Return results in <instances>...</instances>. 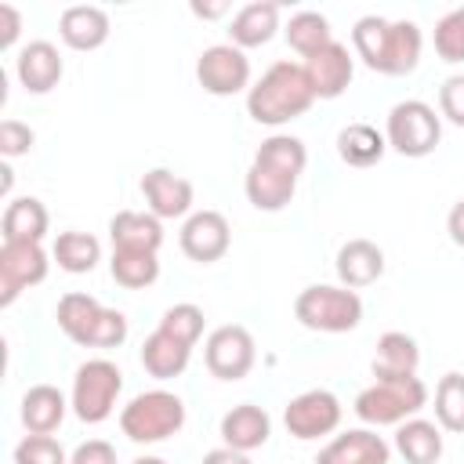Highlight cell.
Here are the masks:
<instances>
[{"instance_id": "6da1fadb", "label": "cell", "mask_w": 464, "mask_h": 464, "mask_svg": "<svg viewBox=\"0 0 464 464\" xmlns=\"http://www.w3.org/2000/svg\"><path fill=\"white\" fill-rule=\"evenodd\" d=\"M352 47L366 69L381 76H406L420 62L424 36H420V25L410 18L388 22L381 14H362L352 29Z\"/></svg>"}, {"instance_id": "7a4b0ae2", "label": "cell", "mask_w": 464, "mask_h": 464, "mask_svg": "<svg viewBox=\"0 0 464 464\" xmlns=\"http://www.w3.org/2000/svg\"><path fill=\"white\" fill-rule=\"evenodd\" d=\"M315 94L308 87V76H304V65L297 62H272L261 80L246 91V112L254 123H265V127H279V123H290L297 116H304L312 109Z\"/></svg>"}, {"instance_id": "3957f363", "label": "cell", "mask_w": 464, "mask_h": 464, "mask_svg": "<svg viewBox=\"0 0 464 464\" xmlns=\"http://www.w3.org/2000/svg\"><path fill=\"white\" fill-rule=\"evenodd\" d=\"M428 402V388L420 377H395V381H373L370 388H362L355 395V417L370 428H384V424H402L410 417H417Z\"/></svg>"}, {"instance_id": "277c9868", "label": "cell", "mask_w": 464, "mask_h": 464, "mask_svg": "<svg viewBox=\"0 0 464 464\" xmlns=\"http://www.w3.org/2000/svg\"><path fill=\"white\" fill-rule=\"evenodd\" d=\"M181 424H185V402L163 388L141 392L120 410V431L138 446L163 442V439L178 435Z\"/></svg>"}, {"instance_id": "5b68a950", "label": "cell", "mask_w": 464, "mask_h": 464, "mask_svg": "<svg viewBox=\"0 0 464 464\" xmlns=\"http://www.w3.org/2000/svg\"><path fill=\"white\" fill-rule=\"evenodd\" d=\"M294 315L301 326L319 330V334H348L362 323V297L348 286H330L315 283L304 286L294 301Z\"/></svg>"}, {"instance_id": "8992f818", "label": "cell", "mask_w": 464, "mask_h": 464, "mask_svg": "<svg viewBox=\"0 0 464 464\" xmlns=\"http://www.w3.org/2000/svg\"><path fill=\"white\" fill-rule=\"evenodd\" d=\"M384 138H388V149H395L399 156L420 160V156L435 152V145L442 138V116H435V109L428 102L406 98V102L392 105Z\"/></svg>"}, {"instance_id": "52a82bcc", "label": "cell", "mask_w": 464, "mask_h": 464, "mask_svg": "<svg viewBox=\"0 0 464 464\" xmlns=\"http://www.w3.org/2000/svg\"><path fill=\"white\" fill-rule=\"evenodd\" d=\"M123 392V373L112 359H87L76 377H72V413L83 420V424H102L112 410H116V399Z\"/></svg>"}, {"instance_id": "ba28073f", "label": "cell", "mask_w": 464, "mask_h": 464, "mask_svg": "<svg viewBox=\"0 0 464 464\" xmlns=\"http://www.w3.org/2000/svg\"><path fill=\"white\" fill-rule=\"evenodd\" d=\"M254 359H257V344H254L250 330L239 326V323H225V326L210 330V337L203 344V362H207V370L218 381H239V377H246L250 366H254Z\"/></svg>"}, {"instance_id": "9c48e42d", "label": "cell", "mask_w": 464, "mask_h": 464, "mask_svg": "<svg viewBox=\"0 0 464 464\" xmlns=\"http://www.w3.org/2000/svg\"><path fill=\"white\" fill-rule=\"evenodd\" d=\"M341 399L326 388H308L301 395H294L283 410V424L294 439L301 442H312V439H323L330 431H337L341 424Z\"/></svg>"}, {"instance_id": "30bf717a", "label": "cell", "mask_w": 464, "mask_h": 464, "mask_svg": "<svg viewBox=\"0 0 464 464\" xmlns=\"http://www.w3.org/2000/svg\"><path fill=\"white\" fill-rule=\"evenodd\" d=\"M196 80L207 94H218V98L239 94L243 87H250V58L236 44H214L199 54Z\"/></svg>"}, {"instance_id": "8fae6325", "label": "cell", "mask_w": 464, "mask_h": 464, "mask_svg": "<svg viewBox=\"0 0 464 464\" xmlns=\"http://www.w3.org/2000/svg\"><path fill=\"white\" fill-rule=\"evenodd\" d=\"M47 254L40 243H4L0 246V304L7 308L22 290L47 279Z\"/></svg>"}, {"instance_id": "7c38bea8", "label": "cell", "mask_w": 464, "mask_h": 464, "mask_svg": "<svg viewBox=\"0 0 464 464\" xmlns=\"http://www.w3.org/2000/svg\"><path fill=\"white\" fill-rule=\"evenodd\" d=\"M185 257L199 261V265H210V261H221L232 246V228H228V218L221 210H196L185 218L181 225V236H178Z\"/></svg>"}, {"instance_id": "4fadbf2b", "label": "cell", "mask_w": 464, "mask_h": 464, "mask_svg": "<svg viewBox=\"0 0 464 464\" xmlns=\"http://www.w3.org/2000/svg\"><path fill=\"white\" fill-rule=\"evenodd\" d=\"M301 65H304V76H308L312 94L323 98V102L341 98V94L348 91L352 76H355V58H352V51H348L344 44H337V40L326 44L319 54L304 58Z\"/></svg>"}, {"instance_id": "5bb4252c", "label": "cell", "mask_w": 464, "mask_h": 464, "mask_svg": "<svg viewBox=\"0 0 464 464\" xmlns=\"http://www.w3.org/2000/svg\"><path fill=\"white\" fill-rule=\"evenodd\" d=\"M141 196L149 203V214H156L160 221L170 218H188L192 210V181L167 170V167H152L141 178Z\"/></svg>"}, {"instance_id": "9a60e30c", "label": "cell", "mask_w": 464, "mask_h": 464, "mask_svg": "<svg viewBox=\"0 0 464 464\" xmlns=\"http://www.w3.org/2000/svg\"><path fill=\"white\" fill-rule=\"evenodd\" d=\"M388 457L392 446L373 428H348L319 450L315 464H388Z\"/></svg>"}, {"instance_id": "2e32d148", "label": "cell", "mask_w": 464, "mask_h": 464, "mask_svg": "<svg viewBox=\"0 0 464 464\" xmlns=\"http://www.w3.org/2000/svg\"><path fill=\"white\" fill-rule=\"evenodd\" d=\"M14 72L29 94H47L58 87L65 65H62V54L51 40H29L14 58Z\"/></svg>"}, {"instance_id": "e0dca14e", "label": "cell", "mask_w": 464, "mask_h": 464, "mask_svg": "<svg viewBox=\"0 0 464 464\" xmlns=\"http://www.w3.org/2000/svg\"><path fill=\"white\" fill-rule=\"evenodd\" d=\"M58 36L72 51H98L109 40V14L98 4H72L58 18Z\"/></svg>"}, {"instance_id": "ac0fdd59", "label": "cell", "mask_w": 464, "mask_h": 464, "mask_svg": "<svg viewBox=\"0 0 464 464\" xmlns=\"http://www.w3.org/2000/svg\"><path fill=\"white\" fill-rule=\"evenodd\" d=\"M243 192H246L250 207L276 214V210H283L294 199L297 178L286 174V170H279V167H268V163H257L254 160L250 170H246V178H243Z\"/></svg>"}, {"instance_id": "d6986e66", "label": "cell", "mask_w": 464, "mask_h": 464, "mask_svg": "<svg viewBox=\"0 0 464 464\" xmlns=\"http://www.w3.org/2000/svg\"><path fill=\"white\" fill-rule=\"evenodd\" d=\"M384 276V250L373 239H348L337 250V279L348 290L370 286Z\"/></svg>"}, {"instance_id": "ffe728a7", "label": "cell", "mask_w": 464, "mask_h": 464, "mask_svg": "<svg viewBox=\"0 0 464 464\" xmlns=\"http://www.w3.org/2000/svg\"><path fill=\"white\" fill-rule=\"evenodd\" d=\"M272 435V417L254 406V402H239L232 406L225 417H221V439L225 446L239 450V453H250V450H261Z\"/></svg>"}, {"instance_id": "44dd1931", "label": "cell", "mask_w": 464, "mask_h": 464, "mask_svg": "<svg viewBox=\"0 0 464 464\" xmlns=\"http://www.w3.org/2000/svg\"><path fill=\"white\" fill-rule=\"evenodd\" d=\"M279 29V4L272 0H254V4H243L232 22H228V44H236L239 51L246 47H261L276 36Z\"/></svg>"}, {"instance_id": "7402d4cb", "label": "cell", "mask_w": 464, "mask_h": 464, "mask_svg": "<svg viewBox=\"0 0 464 464\" xmlns=\"http://www.w3.org/2000/svg\"><path fill=\"white\" fill-rule=\"evenodd\" d=\"M109 239H112V250H149V254H156L160 243H163V225H160L156 214L120 210L109 221Z\"/></svg>"}, {"instance_id": "603a6c76", "label": "cell", "mask_w": 464, "mask_h": 464, "mask_svg": "<svg viewBox=\"0 0 464 464\" xmlns=\"http://www.w3.org/2000/svg\"><path fill=\"white\" fill-rule=\"evenodd\" d=\"M417 366H420V348L410 334L388 330L377 337V355H373V377L377 381L417 377Z\"/></svg>"}, {"instance_id": "cb8c5ba5", "label": "cell", "mask_w": 464, "mask_h": 464, "mask_svg": "<svg viewBox=\"0 0 464 464\" xmlns=\"http://www.w3.org/2000/svg\"><path fill=\"white\" fill-rule=\"evenodd\" d=\"M65 410H69V402L54 384H33L22 395V424H25L29 435L58 431V424L65 420Z\"/></svg>"}, {"instance_id": "d4e9b609", "label": "cell", "mask_w": 464, "mask_h": 464, "mask_svg": "<svg viewBox=\"0 0 464 464\" xmlns=\"http://www.w3.org/2000/svg\"><path fill=\"white\" fill-rule=\"evenodd\" d=\"M47 225H51L47 207L36 196H18L4 210L0 232H4V243H40L47 236Z\"/></svg>"}, {"instance_id": "484cf974", "label": "cell", "mask_w": 464, "mask_h": 464, "mask_svg": "<svg viewBox=\"0 0 464 464\" xmlns=\"http://www.w3.org/2000/svg\"><path fill=\"white\" fill-rule=\"evenodd\" d=\"M188 355H192V348L181 344L178 337L163 334L160 326H156V330L145 337V344H141V366H145V373L156 377V381L181 377L185 366H188Z\"/></svg>"}, {"instance_id": "4316f807", "label": "cell", "mask_w": 464, "mask_h": 464, "mask_svg": "<svg viewBox=\"0 0 464 464\" xmlns=\"http://www.w3.org/2000/svg\"><path fill=\"white\" fill-rule=\"evenodd\" d=\"M395 450L406 464H435L442 457V431L435 420L410 417L395 428Z\"/></svg>"}, {"instance_id": "83f0119b", "label": "cell", "mask_w": 464, "mask_h": 464, "mask_svg": "<svg viewBox=\"0 0 464 464\" xmlns=\"http://www.w3.org/2000/svg\"><path fill=\"white\" fill-rule=\"evenodd\" d=\"M388 152V138L370 123H348L337 130V156L348 167H373Z\"/></svg>"}, {"instance_id": "f1b7e54d", "label": "cell", "mask_w": 464, "mask_h": 464, "mask_svg": "<svg viewBox=\"0 0 464 464\" xmlns=\"http://www.w3.org/2000/svg\"><path fill=\"white\" fill-rule=\"evenodd\" d=\"M51 257L58 261L62 272L83 276V272H91V268L102 261V243H98L91 232L69 228V232H58V239H54V246H51Z\"/></svg>"}, {"instance_id": "f546056e", "label": "cell", "mask_w": 464, "mask_h": 464, "mask_svg": "<svg viewBox=\"0 0 464 464\" xmlns=\"http://www.w3.org/2000/svg\"><path fill=\"white\" fill-rule=\"evenodd\" d=\"M286 44L301 54V58H312V54H319L326 44H334V33H330V22H326V14H319V11H297V14H290V22H286Z\"/></svg>"}, {"instance_id": "4dcf8cb0", "label": "cell", "mask_w": 464, "mask_h": 464, "mask_svg": "<svg viewBox=\"0 0 464 464\" xmlns=\"http://www.w3.org/2000/svg\"><path fill=\"white\" fill-rule=\"evenodd\" d=\"M98 315H102V304H98L91 294H80V290L65 294V297L58 301V312H54L62 334H65L69 341H76V344L87 341V334H91V326L98 323Z\"/></svg>"}, {"instance_id": "1f68e13d", "label": "cell", "mask_w": 464, "mask_h": 464, "mask_svg": "<svg viewBox=\"0 0 464 464\" xmlns=\"http://www.w3.org/2000/svg\"><path fill=\"white\" fill-rule=\"evenodd\" d=\"M109 272L120 286L127 290H145L160 279V261L156 254L149 250H112V261H109Z\"/></svg>"}, {"instance_id": "d6a6232c", "label": "cell", "mask_w": 464, "mask_h": 464, "mask_svg": "<svg viewBox=\"0 0 464 464\" xmlns=\"http://www.w3.org/2000/svg\"><path fill=\"white\" fill-rule=\"evenodd\" d=\"M435 420H439V428L464 435V373L450 370L435 384Z\"/></svg>"}, {"instance_id": "836d02e7", "label": "cell", "mask_w": 464, "mask_h": 464, "mask_svg": "<svg viewBox=\"0 0 464 464\" xmlns=\"http://www.w3.org/2000/svg\"><path fill=\"white\" fill-rule=\"evenodd\" d=\"M254 160H257V163H268V167H279V170H286V174H294V178H301V170H304V163H308V149H304V141L294 138V134H272V138H265V141L257 145Z\"/></svg>"}, {"instance_id": "e575fe53", "label": "cell", "mask_w": 464, "mask_h": 464, "mask_svg": "<svg viewBox=\"0 0 464 464\" xmlns=\"http://www.w3.org/2000/svg\"><path fill=\"white\" fill-rule=\"evenodd\" d=\"M203 308L199 304H192V301H181V304H170L167 312H163V319H160V330L163 334H170V337H178L181 344H196L199 337H203Z\"/></svg>"}, {"instance_id": "d590c367", "label": "cell", "mask_w": 464, "mask_h": 464, "mask_svg": "<svg viewBox=\"0 0 464 464\" xmlns=\"http://www.w3.org/2000/svg\"><path fill=\"white\" fill-rule=\"evenodd\" d=\"M435 54L450 65L464 62V7H453L435 22Z\"/></svg>"}, {"instance_id": "8d00e7d4", "label": "cell", "mask_w": 464, "mask_h": 464, "mask_svg": "<svg viewBox=\"0 0 464 464\" xmlns=\"http://www.w3.org/2000/svg\"><path fill=\"white\" fill-rule=\"evenodd\" d=\"M14 464H69V457L54 435H25L14 446Z\"/></svg>"}, {"instance_id": "74e56055", "label": "cell", "mask_w": 464, "mask_h": 464, "mask_svg": "<svg viewBox=\"0 0 464 464\" xmlns=\"http://www.w3.org/2000/svg\"><path fill=\"white\" fill-rule=\"evenodd\" d=\"M123 341H127V315L120 308H102V315L91 326L83 348H120Z\"/></svg>"}, {"instance_id": "f35d334b", "label": "cell", "mask_w": 464, "mask_h": 464, "mask_svg": "<svg viewBox=\"0 0 464 464\" xmlns=\"http://www.w3.org/2000/svg\"><path fill=\"white\" fill-rule=\"evenodd\" d=\"M439 112L453 127H464V72L442 80V87H439Z\"/></svg>"}, {"instance_id": "ab89813d", "label": "cell", "mask_w": 464, "mask_h": 464, "mask_svg": "<svg viewBox=\"0 0 464 464\" xmlns=\"http://www.w3.org/2000/svg\"><path fill=\"white\" fill-rule=\"evenodd\" d=\"M33 141H36V134H33L29 123H22V120H4V123H0V152H4L7 160L25 156V152L33 149Z\"/></svg>"}, {"instance_id": "60d3db41", "label": "cell", "mask_w": 464, "mask_h": 464, "mask_svg": "<svg viewBox=\"0 0 464 464\" xmlns=\"http://www.w3.org/2000/svg\"><path fill=\"white\" fill-rule=\"evenodd\" d=\"M69 464H116V450L105 439H87V442H80L72 450Z\"/></svg>"}, {"instance_id": "b9f144b4", "label": "cell", "mask_w": 464, "mask_h": 464, "mask_svg": "<svg viewBox=\"0 0 464 464\" xmlns=\"http://www.w3.org/2000/svg\"><path fill=\"white\" fill-rule=\"evenodd\" d=\"M22 33V14L11 4H0V47H11Z\"/></svg>"}, {"instance_id": "7bdbcfd3", "label": "cell", "mask_w": 464, "mask_h": 464, "mask_svg": "<svg viewBox=\"0 0 464 464\" xmlns=\"http://www.w3.org/2000/svg\"><path fill=\"white\" fill-rule=\"evenodd\" d=\"M446 232H450V239H453L457 246H464V199H457V203L450 207V214H446Z\"/></svg>"}, {"instance_id": "ee69618b", "label": "cell", "mask_w": 464, "mask_h": 464, "mask_svg": "<svg viewBox=\"0 0 464 464\" xmlns=\"http://www.w3.org/2000/svg\"><path fill=\"white\" fill-rule=\"evenodd\" d=\"M199 464H250V457H246V453H239V450H232V446H218V450L203 453V460H199Z\"/></svg>"}, {"instance_id": "f6af8a7d", "label": "cell", "mask_w": 464, "mask_h": 464, "mask_svg": "<svg viewBox=\"0 0 464 464\" xmlns=\"http://www.w3.org/2000/svg\"><path fill=\"white\" fill-rule=\"evenodd\" d=\"M228 11V4H199V0H192V14L196 18H221Z\"/></svg>"}, {"instance_id": "bcb514c9", "label": "cell", "mask_w": 464, "mask_h": 464, "mask_svg": "<svg viewBox=\"0 0 464 464\" xmlns=\"http://www.w3.org/2000/svg\"><path fill=\"white\" fill-rule=\"evenodd\" d=\"M130 464H167L163 457H152V453H145V457H134Z\"/></svg>"}, {"instance_id": "7dc6e473", "label": "cell", "mask_w": 464, "mask_h": 464, "mask_svg": "<svg viewBox=\"0 0 464 464\" xmlns=\"http://www.w3.org/2000/svg\"><path fill=\"white\" fill-rule=\"evenodd\" d=\"M0 174H4V192H11V181H14V178H11V167H4Z\"/></svg>"}]
</instances>
